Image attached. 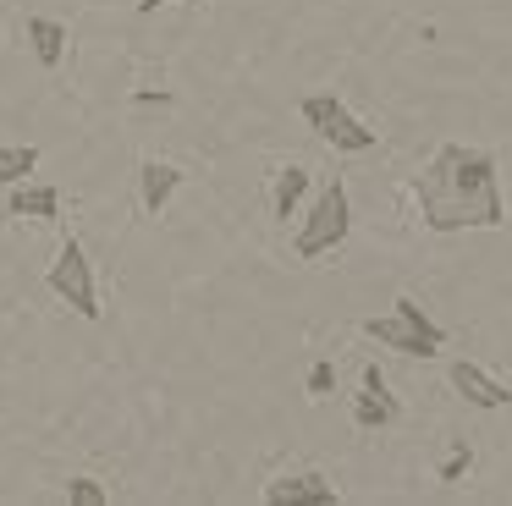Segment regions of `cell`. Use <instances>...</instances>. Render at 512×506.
I'll return each mask as SVG.
<instances>
[{
	"mask_svg": "<svg viewBox=\"0 0 512 506\" xmlns=\"http://www.w3.org/2000/svg\"><path fill=\"white\" fill-rule=\"evenodd\" d=\"M160 6H171V0H138V11H160Z\"/></svg>",
	"mask_w": 512,
	"mask_h": 506,
	"instance_id": "17",
	"label": "cell"
},
{
	"mask_svg": "<svg viewBox=\"0 0 512 506\" xmlns=\"http://www.w3.org/2000/svg\"><path fill=\"white\" fill-rule=\"evenodd\" d=\"M397 396L386 391V374L375 369V363H369L364 369V380H358V396H353V424L358 429H391L397 424Z\"/></svg>",
	"mask_w": 512,
	"mask_h": 506,
	"instance_id": "8",
	"label": "cell"
},
{
	"mask_svg": "<svg viewBox=\"0 0 512 506\" xmlns=\"http://www.w3.org/2000/svg\"><path fill=\"white\" fill-rule=\"evenodd\" d=\"M364 336L375 341V347L402 352V358H441V347H446V330L435 325L419 308V297H408V292L391 297V314L364 319Z\"/></svg>",
	"mask_w": 512,
	"mask_h": 506,
	"instance_id": "2",
	"label": "cell"
},
{
	"mask_svg": "<svg viewBox=\"0 0 512 506\" xmlns=\"http://www.w3.org/2000/svg\"><path fill=\"white\" fill-rule=\"evenodd\" d=\"M34 165H39L34 143H0V187L28 182V171H34Z\"/></svg>",
	"mask_w": 512,
	"mask_h": 506,
	"instance_id": "13",
	"label": "cell"
},
{
	"mask_svg": "<svg viewBox=\"0 0 512 506\" xmlns=\"http://www.w3.org/2000/svg\"><path fill=\"white\" fill-rule=\"evenodd\" d=\"M468 468H474V451H468V446H457L452 457H446L441 468H435V479H441V484H457V479H463Z\"/></svg>",
	"mask_w": 512,
	"mask_h": 506,
	"instance_id": "15",
	"label": "cell"
},
{
	"mask_svg": "<svg viewBox=\"0 0 512 506\" xmlns=\"http://www.w3.org/2000/svg\"><path fill=\"white\" fill-rule=\"evenodd\" d=\"M298 116L309 121L331 149H342V154H369L380 143V132L369 127V121H358L353 110H347L342 94H303L298 99Z\"/></svg>",
	"mask_w": 512,
	"mask_h": 506,
	"instance_id": "4",
	"label": "cell"
},
{
	"mask_svg": "<svg viewBox=\"0 0 512 506\" xmlns=\"http://www.w3.org/2000/svg\"><path fill=\"white\" fill-rule=\"evenodd\" d=\"M446 380H452V391L463 396L468 407H479V413H496V407H507L512 402V391L496 380V374H485L479 363H468V358H457L452 369H446Z\"/></svg>",
	"mask_w": 512,
	"mask_h": 506,
	"instance_id": "7",
	"label": "cell"
},
{
	"mask_svg": "<svg viewBox=\"0 0 512 506\" xmlns=\"http://www.w3.org/2000/svg\"><path fill=\"white\" fill-rule=\"evenodd\" d=\"M298 237H292V248H298V259H325V253H336L347 242V231H353V204H347V187L342 176H331V182L314 193L309 209H298Z\"/></svg>",
	"mask_w": 512,
	"mask_h": 506,
	"instance_id": "3",
	"label": "cell"
},
{
	"mask_svg": "<svg viewBox=\"0 0 512 506\" xmlns=\"http://www.w3.org/2000/svg\"><path fill=\"white\" fill-rule=\"evenodd\" d=\"M331 391H336V363L331 358L309 363V396H331Z\"/></svg>",
	"mask_w": 512,
	"mask_h": 506,
	"instance_id": "16",
	"label": "cell"
},
{
	"mask_svg": "<svg viewBox=\"0 0 512 506\" xmlns=\"http://www.w3.org/2000/svg\"><path fill=\"white\" fill-rule=\"evenodd\" d=\"M23 33H28V44H34L39 66H45V72H56L61 55H67V28H61L56 17H28Z\"/></svg>",
	"mask_w": 512,
	"mask_h": 506,
	"instance_id": "11",
	"label": "cell"
},
{
	"mask_svg": "<svg viewBox=\"0 0 512 506\" xmlns=\"http://www.w3.org/2000/svg\"><path fill=\"white\" fill-rule=\"evenodd\" d=\"M6 215L17 220H56L61 215V193L45 182H17L12 198H6Z\"/></svg>",
	"mask_w": 512,
	"mask_h": 506,
	"instance_id": "10",
	"label": "cell"
},
{
	"mask_svg": "<svg viewBox=\"0 0 512 506\" xmlns=\"http://www.w3.org/2000/svg\"><path fill=\"white\" fill-rule=\"evenodd\" d=\"M50 292L61 297L67 308H78L83 319H100V292H94V264H89V253H83V242L78 237H67L61 242V253L50 259Z\"/></svg>",
	"mask_w": 512,
	"mask_h": 506,
	"instance_id": "5",
	"label": "cell"
},
{
	"mask_svg": "<svg viewBox=\"0 0 512 506\" xmlns=\"http://www.w3.org/2000/svg\"><path fill=\"white\" fill-rule=\"evenodd\" d=\"M67 506H111V490L89 473H78V479H67Z\"/></svg>",
	"mask_w": 512,
	"mask_h": 506,
	"instance_id": "14",
	"label": "cell"
},
{
	"mask_svg": "<svg viewBox=\"0 0 512 506\" xmlns=\"http://www.w3.org/2000/svg\"><path fill=\"white\" fill-rule=\"evenodd\" d=\"M265 501L270 506H336L342 501V490H336L325 473H281V479L265 484Z\"/></svg>",
	"mask_w": 512,
	"mask_h": 506,
	"instance_id": "6",
	"label": "cell"
},
{
	"mask_svg": "<svg viewBox=\"0 0 512 506\" xmlns=\"http://www.w3.org/2000/svg\"><path fill=\"white\" fill-rule=\"evenodd\" d=\"M303 193H309V171H303V165H287V171L276 176V193H270V209H276V220L298 215V209H303Z\"/></svg>",
	"mask_w": 512,
	"mask_h": 506,
	"instance_id": "12",
	"label": "cell"
},
{
	"mask_svg": "<svg viewBox=\"0 0 512 506\" xmlns=\"http://www.w3.org/2000/svg\"><path fill=\"white\" fill-rule=\"evenodd\" d=\"M419 220L430 231H501L507 226V198H501L496 154L474 143H441L419 165Z\"/></svg>",
	"mask_w": 512,
	"mask_h": 506,
	"instance_id": "1",
	"label": "cell"
},
{
	"mask_svg": "<svg viewBox=\"0 0 512 506\" xmlns=\"http://www.w3.org/2000/svg\"><path fill=\"white\" fill-rule=\"evenodd\" d=\"M188 182V171L171 160H144L138 165V204H144V215H166V204L177 198V187Z\"/></svg>",
	"mask_w": 512,
	"mask_h": 506,
	"instance_id": "9",
	"label": "cell"
}]
</instances>
